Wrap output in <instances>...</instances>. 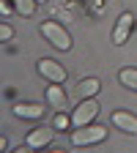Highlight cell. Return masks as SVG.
Returning <instances> with one entry per match:
<instances>
[{"instance_id":"6da1fadb","label":"cell","mask_w":137,"mask_h":153,"mask_svg":"<svg viewBox=\"0 0 137 153\" xmlns=\"http://www.w3.org/2000/svg\"><path fill=\"white\" fill-rule=\"evenodd\" d=\"M38 30H41V36L47 38V41H49L55 49H61V52H69V49H71V36H69V30H66L61 22L47 19V22L38 25Z\"/></svg>"},{"instance_id":"7a4b0ae2","label":"cell","mask_w":137,"mask_h":153,"mask_svg":"<svg viewBox=\"0 0 137 153\" xmlns=\"http://www.w3.org/2000/svg\"><path fill=\"white\" fill-rule=\"evenodd\" d=\"M107 137V128L104 126H96V123H85V126H74L71 131V145L74 148H88L96 142H104Z\"/></svg>"},{"instance_id":"3957f363","label":"cell","mask_w":137,"mask_h":153,"mask_svg":"<svg viewBox=\"0 0 137 153\" xmlns=\"http://www.w3.org/2000/svg\"><path fill=\"white\" fill-rule=\"evenodd\" d=\"M99 101H96V96L93 99H80V104L74 107L71 112V123L74 126H85V123H93L96 120V115H99Z\"/></svg>"},{"instance_id":"277c9868","label":"cell","mask_w":137,"mask_h":153,"mask_svg":"<svg viewBox=\"0 0 137 153\" xmlns=\"http://www.w3.org/2000/svg\"><path fill=\"white\" fill-rule=\"evenodd\" d=\"M55 126H38V128H33V131H28V137H25V142H28V148H33V150H41V148H49L52 145V140H55Z\"/></svg>"},{"instance_id":"5b68a950","label":"cell","mask_w":137,"mask_h":153,"mask_svg":"<svg viewBox=\"0 0 137 153\" xmlns=\"http://www.w3.org/2000/svg\"><path fill=\"white\" fill-rule=\"evenodd\" d=\"M38 74H41L47 82H61V85L66 82V76H69L66 68L58 60H52V57H41V60H38Z\"/></svg>"},{"instance_id":"8992f818","label":"cell","mask_w":137,"mask_h":153,"mask_svg":"<svg viewBox=\"0 0 137 153\" xmlns=\"http://www.w3.org/2000/svg\"><path fill=\"white\" fill-rule=\"evenodd\" d=\"M132 30H134V14H132V11H124V14L118 16V22H115L112 44H115V47H124V44H126V38L132 36Z\"/></svg>"},{"instance_id":"52a82bcc","label":"cell","mask_w":137,"mask_h":153,"mask_svg":"<svg viewBox=\"0 0 137 153\" xmlns=\"http://www.w3.org/2000/svg\"><path fill=\"white\" fill-rule=\"evenodd\" d=\"M44 99H47L49 109H55V112H66L69 109V99H66V90L61 88V82H49Z\"/></svg>"},{"instance_id":"ba28073f","label":"cell","mask_w":137,"mask_h":153,"mask_svg":"<svg viewBox=\"0 0 137 153\" xmlns=\"http://www.w3.org/2000/svg\"><path fill=\"white\" fill-rule=\"evenodd\" d=\"M110 123L115 128H121L124 134H132V137H137V115L126 112V109H115L110 115Z\"/></svg>"},{"instance_id":"9c48e42d","label":"cell","mask_w":137,"mask_h":153,"mask_svg":"<svg viewBox=\"0 0 137 153\" xmlns=\"http://www.w3.org/2000/svg\"><path fill=\"white\" fill-rule=\"evenodd\" d=\"M11 112L16 115V118H25V120H38L44 115V109L38 107V104H33V101H16L11 107Z\"/></svg>"},{"instance_id":"30bf717a","label":"cell","mask_w":137,"mask_h":153,"mask_svg":"<svg viewBox=\"0 0 137 153\" xmlns=\"http://www.w3.org/2000/svg\"><path fill=\"white\" fill-rule=\"evenodd\" d=\"M77 90H80V99H93V96L102 90V82L96 79V76H88V79L77 82Z\"/></svg>"},{"instance_id":"8fae6325","label":"cell","mask_w":137,"mask_h":153,"mask_svg":"<svg viewBox=\"0 0 137 153\" xmlns=\"http://www.w3.org/2000/svg\"><path fill=\"white\" fill-rule=\"evenodd\" d=\"M118 82L124 88H129V90L137 93V68H121L118 71Z\"/></svg>"},{"instance_id":"7c38bea8","label":"cell","mask_w":137,"mask_h":153,"mask_svg":"<svg viewBox=\"0 0 137 153\" xmlns=\"http://www.w3.org/2000/svg\"><path fill=\"white\" fill-rule=\"evenodd\" d=\"M14 8L19 16H33L36 14V6H38V0H11Z\"/></svg>"},{"instance_id":"4fadbf2b","label":"cell","mask_w":137,"mask_h":153,"mask_svg":"<svg viewBox=\"0 0 137 153\" xmlns=\"http://www.w3.org/2000/svg\"><path fill=\"white\" fill-rule=\"evenodd\" d=\"M52 126H55L58 131H63V128H69V126H74V123H71V118H69L66 112H55V120H52Z\"/></svg>"},{"instance_id":"5bb4252c","label":"cell","mask_w":137,"mask_h":153,"mask_svg":"<svg viewBox=\"0 0 137 153\" xmlns=\"http://www.w3.org/2000/svg\"><path fill=\"white\" fill-rule=\"evenodd\" d=\"M11 38H14V27L8 22H3L0 25V41H11Z\"/></svg>"},{"instance_id":"9a60e30c","label":"cell","mask_w":137,"mask_h":153,"mask_svg":"<svg viewBox=\"0 0 137 153\" xmlns=\"http://www.w3.org/2000/svg\"><path fill=\"white\" fill-rule=\"evenodd\" d=\"M14 11V3H11V0H6V3H3V16H8Z\"/></svg>"},{"instance_id":"2e32d148","label":"cell","mask_w":137,"mask_h":153,"mask_svg":"<svg viewBox=\"0 0 137 153\" xmlns=\"http://www.w3.org/2000/svg\"><path fill=\"white\" fill-rule=\"evenodd\" d=\"M38 3H47V0H38Z\"/></svg>"}]
</instances>
